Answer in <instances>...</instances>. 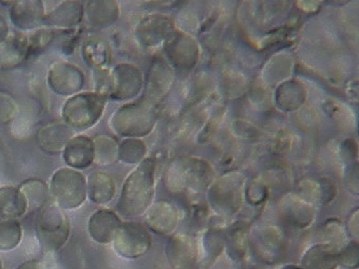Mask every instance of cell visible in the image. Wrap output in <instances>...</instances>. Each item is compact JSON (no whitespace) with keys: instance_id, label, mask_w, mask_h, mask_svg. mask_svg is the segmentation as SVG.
I'll return each mask as SVG.
<instances>
[{"instance_id":"cell-1","label":"cell","mask_w":359,"mask_h":269,"mask_svg":"<svg viewBox=\"0 0 359 269\" xmlns=\"http://www.w3.org/2000/svg\"><path fill=\"white\" fill-rule=\"evenodd\" d=\"M152 172V160H146L126 179L117 206L121 216L134 218L147 210L154 196Z\"/></svg>"},{"instance_id":"cell-2","label":"cell","mask_w":359,"mask_h":269,"mask_svg":"<svg viewBox=\"0 0 359 269\" xmlns=\"http://www.w3.org/2000/svg\"><path fill=\"white\" fill-rule=\"evenodd\" d=\"M106 104L107 97L95 92L76 94L63 106L62 116L64 123L70 130H89L100 121Z\"/></svg>"},{"instance_id":"cell-3","label":"cell","mask_w":359,"mask_h":269,"mask_svg":"<svg viewBox=\"0 0 359 269\" xmlns=\"http://www.w3.org/2000/svg\"><path fill=\"white\" fill-rule=\"evenodd\" d=\"M36 234L42 248L54 252L65 246L70 235V222L55 202L41 209L36 223Z\"/></svg>"},{"instance_id":"cell-4","label":"cell","mask_w":359,"mask_h":269,"mask_svg":"<svg viewBox=\"0 0 359 269\" xmlns=\"http://www.w3.org/2000/svg\"><path fill=\"white\" fill-rule=\"evenodd\" d=\"M51 193L62 210L79 208L87 200V179L72 168H61L51 179Z\"/></svg>"},{"instance_id":"cell-5","label":"cell","mask_w":359,"mask_h":269,"mask_svg":"<svg viewBox=\"0 0 359 269\" xmlns=\"http://www.w3.org/2000/svg\"><path fill=\"white\" fill-rule=\"evenodd\" d=\"M154 116L148 104L136 102L126 104L112 114L110 125L121 136L137 137L147 134L154 123Z\"/></svg>"},{"instance_id":"cell-6","label":"cell","mask_w":359,"mask_h":269,"mask_svg":"<svg viewBox=\"0 0 359 269\" xmlns=\"http://www.w3.org/2000/svg\"><path fill=\"white\" fill-rule=\"evenodd\" d=\"M114 248L120 256L135 260L145 256L151 247V237L145 226L137 222L122 223L114 234Z\"/></svg>"},{"instance_id":"cell-7","label":"cell","mask_w":359,"mask_h":269,"mask_svg":"<svg viewBox=\"0 0 359 269\" xmlns=\"http://www.w3.org/2000/svg\"><path fill=\"white\" fill-rule=\"evenodd\" d=\"M48 84L57 95L74 96L83 88L84 76L73 64L56 62L50 67Z\"/></svg>"},{"instance_id":"cell-8","label":"cell","mask_w":359,"mask_h":269,"mask_svg":"<svg viewBox=\"0 0 359 269\" xmlns=\"http://www.w3.org/2000/svg\"><path fill=\"white\" fill-rule=\"evenodd\" d=\"M10 20L21 31H31L45 21V6L40 0H20L10 3Z\"/></svg>"},{"instance_id":"cell-9","label":"cell","mask_w":359,"mask_h":269,"mask_svg":"<svg viewBox=\"0 0 359 269\" xmlns=\"http://www.w3.org/2000/svg\"><path fill=\"white\" fill-rule=\"evenodd\" d=\"M112 90L109 97L114 100H126L137 95L142 88L140 70L128 64H120L111 71Z\"/></svg>"},{"instance_id":"cell-10","label":"cell","mask_w":359,"mask_h":269,"mask_svg":"<svg viewBox=\"0 0 359 269\" xmlns=\"http://www.w3.org/2000/svg\"><path fill=\"white\" fill-rule=\"evenodd\" d=\"M119 216L108 209H100L90 216L88 232L92 240L100 244L112 242L114 234L121 226Z\"/></svg>"},{"instance_id":"cell-11","label":"cell","mask_w":359,"mask_h":269,"mask_svg":"<svg viewBox=\"0 0 359 269\" xmlns=\"http://www.w3.org/2000/svg\"><path fill=\"white\" fill-rule=\"evenodd\" d=\"M64 162L72 170H86L94 163V144L92 138L83 134L72 138L64 148Z\"/></svg>"},{"instance_id":"cell-12","label":"cell","mask_w":359,"mask_h":269,"mask_svg":"<svg viewBox=\"0 0 359 269\" xmlns=\"http://www.w3.org/2000/svg\"><path fill=\"white\" fill-rule=\"evenodd\" d=\"M73 138V132L62 122H53L42 126L37 132V144L42 151L48 154L63 152L67 142Z\"/></svg>"},{"instance_id":"cell-13","label":"cell","mask_w":359,"mask_h":269,"mask_svg":"<svg viewBox=\"0 0 359 269\" xmlns=\"http://www.w3.org/2000/svg\"><path fill=\"white\" fill-rule=\"evenodd\" d=\"M84 15L83 3L81 1H63L55 9L46 14L43 24L49 28L72 29L81 23Z\"/></svg>"},{"instance_id":"cell-14","label":"cell","mask_w":359,"mask_h":269,"mask_svg":"<svg viewBox=\"0 0 359 269\" xmlns=\"http://www.w3.org/2000/svg\"><path fill=\"white\" fill-rule=\"evenodd\" d=\"M27 57V36L9 34L3 42H0V67L4 69L18 67Z\"/></svg>"},{"instance_id":"cell-15","label":"cell","mask_w":359,"mask_h":269,"mask_svg":"<svg viewBox=\"0 0 359 269\" xmlns=\"http://www.w3.org/2000/svg\"><path fill=\"white\" fill-rule=\"evenodd\" d=\"M88 22L94 27L104 28L112 25L119 17V7L116 1L92 0L84 7Z\"/></svg>"},{"instance_id":"cell-16","label":"cell","mask_w":359,"mask_h":269,"mask_svg":"<svg viewBox=\"0 0 359 269\" xmlns=\"http://www.w3.org/2000/svg\"><path fill=\"white\" fill-rule=\"evenodd\" d=\"M87 194L94 204H107L114 198L116 184L111 177L106 172H92L87 180Z\"/></svg>"},{"instance_id":"cell-17","label":"cell","mask_w":359,"mask_h":269,"mask_svg":"<svg viewBox=\"0 0 359 269\" xmlns=\"http://www.w3.org/2000/svg\"><path fill=\"white\" fill-rule=\"evenodd\" d=\"M339 251L330 244H318L306 251L302 258V269H337Z\"/></svg>"},{"instance_id":"cell-18","label":"cell","mask_w":359,"mask_h":269,"mask_svg":"<svg viewBox=\"0 0 359 269\" xmlns=\"http://www.w3.org/2000/svg\"><path fill=\"white\" fill-rule=\"evenodd\" d=\"M27 212V202L19 188L13 186L0 188V218L18 219Z\"/></svg>"},{"instance_id":"cell-19","label":"cell","mask_w":359,"mask_h":269,"mask_svg":"<svg viewBox=\"0 0 359 269\" xmlns=\"http://www.w3.org/2000/svg\"><path fill=\"white\" fill-rule=\"evenodd\" d=\"M146 222L154 232L168 234L176 228L177 214L170 205L159 202L150 208L146 216Z\"/></svg>"},{"instance_id":"cell-20","label":"cell","mask_w":359,"mask_h":269,"mask_svg":"<svg viewBox=\"0 0 359 269\" xmlns=\"http://www.w3.org/2000/svg\"><path fill=\"white\" fill-rule=\"evenodd\" d=\"M196 247L186 237H175L168 247V258L173 269L191 268L196 262Z\"/></svg>"},{"instance_id":"cell-21","label":"cell","mask_w":359,"mask_h":269,"mask_svg":"<svg viewBox=\"0 0 359 269\" xmlns=\"http://www.w3.org/2000/svg\"><path fill=\"white\" fill-rule=\"evenodd\" d=\"M81 53L84 62L94 69L105 67L109 61V49L107 44L103 40L96 38H90L83 42Z\"/></svg>"},{"instance_id":"cell-22","label":"cell","mask_w":359,"mask_h":269,"mask_svg":"<svg viewBox=\"0 0 359 269\" xmlns=\"http://www.w3.org/2000/svg\"><path fill=\"white\" fill-rule=\"evenodd\" d=\"M19 188L27 202L28 210L43 208L47 204L49 190L47 184L39 179H29L20 186Z\"/></svg>"},{"instance_id":"cell-23","label":"cell","mask_w":359,"mask_h":269,"mask_svg":"<svg viewBox=\"0 0 359 269\" xmlns=\"http://www.w3.org/2000/svg\"><path fill=\"white\" fill-rule=\"evenodd\" d=\"M94 163L98 165H109L118 158L117 142L108 134H98L93 138Z\"/></svg>"},{"instance_id":"cell-24","label":"cell","mask_w":359,"mask_h":269,"mask_svg":"<svg viewBox=\"0 0 359 269\" xmlns=\"http://www.w3.org/2000/svg\"><path fill=\"white\" fill-rule=\"evenodd\" d=\"M23 230L21 223L0 218V251H11L21 244Z\"/></svg>"},{"instance_id":"cell-25","label":"cell","mask_w":359,"mask_h":269,"mask_svg":"<svg viewBox=\"0 0 359 269\" xmlns=\"http://www.w3.org/2000/svg\"><path fill=\"white\" fill-rule=\"evenodd\" d=\"M56 29L53 28H41L31 36H27L28 56L39 53L47 49L55 37Z\"/></svg>"},{"instance_id":"cell-26","label":"cell","mask_w":359,"mask_h":269,"mask_svg":"<svg viewBox=\"0 0 359 269\" xmlns=\"http://www.w3.org/2000/svg\"><path fill=\"white\" fill-rule=\"evenodd\" d=\"M145 153V146L140 140L126 139L118 149V158L126 164L138 162Z\"/></svg>"},{"instance_id":"cell-27","label":"cell","mask_w":359,"mask_h":269,"mask_svg":"<svg viewBox=\"0 0 359 269\" xmlns=\"http://www.w3.org/2000/svg\"><path fill=\"white\" fill-rule=\"evenodd\" d=\"M19 107L10 94L0 92V125L10 123L17 116Z\"/></svg>"},{"instance_id":"cell-28","label":"cell","mask_w":359,"mask_h":269,"mask_svg":"<svg viewBox=\"0 0 359 269\" xmlns=\"http://www.w3.org/2000/svg\"><path fill=\"white\" fill-rule=\"evenodd\" d=\"M93 79L95 93L109 97L112 90L111 71L106 69L105 67L94 69Z\"/></svg>"},{"instance_id":"cell-29","label":"cell","mask_w":359,"mask_h":269,"mask_svg":"<svg viewBox=\"0 0 359 269\" xmlns=\"http://www.w3.org/2000/svg\"><path fill=\"white\" fill-rule=\"evenodd\" d=\"M358 248L355 242L339 252V265L348 269L358 267Z\"/></svg>"},{"instance_id":"cell-30","label":"cell","mask_w":359,"mask_h":269,"mask_svg":"<svg viewBox=\"0 0 359 269\" xmlns=\"http://www.w3.org/2000/svg\"><path fill=\"white\" fill-rule=\"evenodd\" d=\"M8 35H9V26L3 15L0 14V42H3Z\"/></svg>"},{"instance_id":"cell-31","label":"cell","mask_w":359,"mask_h":269,"mask_svg":"<svg viewBox=\"0 0 359 269\" xmlns=\"http://www.w3.org/2000/svg\"><path fill=\"white\" fill-rule=\"evenodd\" d=\"M18 269H46V267L40 261L33 260L24 263Z\"/></svg>"},{"instance_id":"cell-32","label":"cell","mask_w":359,"mask_h":269,"mask_svg":"<svg viewBox=\"0 0 359 269\" xmlns=\"http://www.w3.org/2000/svg\"><path fill=\"white\" fill-rule=\"evenodd\" d=\"M283 269H302L301 267H297V266H286L284 267Z\"/></svg>"},{"instance_id":"cell-33","label":"cell","mask_w":359,"mask_h":269,"mask_svg":"<svg viewBox=\"0 0 359 269\" xmlns=\"http://www.w3.org/2000/svg\"><path fill=\"white\" fill-rule=\"evenodd\" d=\"M3 268H4L3 261H1V258H0V269H3Z\"/></svg>"}]
</instances>
